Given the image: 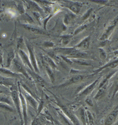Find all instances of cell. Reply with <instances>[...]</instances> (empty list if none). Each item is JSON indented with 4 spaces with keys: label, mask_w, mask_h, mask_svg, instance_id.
Wrapping results in <instances>:
<instances>
[{
    "label": "cell",
    "mask_w": 118,
    "mask_h": 125,
    "mask_svg": "<svg viewBox=\"0 0 118 125\" xmlns=\"http://www.w3.org/2000/svg\"><path fill=\"white\" fill-rule=\"evenodd\" d=\"M11 90V98L12 100L13 104L15 107V109L16 110V112L18 113L20 122H21V125H24V122H23V116L22 114V111H21V101L19 97V92L18 91V90L16 88V86L13 88H12L10 89Z\"/></svg>",
    "instance_id": "1"
},
{
    "label": "cell",
    "mask_w": 118,
    "mask_h": 125,
    "mask_svg": "<svg viewBox=\"0 0 118 125\" xmlns=\"http://www.w3.org/2000/svg\"><path fill=\"white\" fill-rule=\"evenodd\" d=\"M13 62L14 67L18 73H20L23 76H24L27 79L31 81H32L31 77L29 75L27 72V68H26V67L24 66V65L21 62L20 59L19 60V58L18 57L15 58L13 61Z\"/></svg>",
    "instance_id": "2"
},
{
    "label": "cell",
    "mask_w": 118,
    "mask_h": 125,
    "mask_svg": "<svg viewBox=\"0 0 118 125\" xmlns=\"http://www.w3.org/2000/svg\"><path fill=\"white\" fill-rule=\"evenodd\" d=\"M18 84V89L19 91V95L21 101V111L22 114L23 119L24 125H27L28 123V114H27V102L22 93L21 89L20 87V83L19 82H17Z\"/></svg>",
    "instance_id": "3"
},
{
    "label": "cell",
    "mask_w": 118,
    "mask_h": 125,
    "mask_svg": "<svg viewBox=\"0 0 118 125\" xmlns=\"http://www.w3.org/2000/svg\"><path fill=\"white\" fill-rule=\"evenodd\" d=\"M25 45L29 52V59H30V62H31V64L33 66V68L34 70V71L36 73L39 74L40 71L37 64V61L36 60L34 47L32 44H31L30 43L27 42V41L25 42Z\"/></svg>",
    "instance_id": "4"
},
{
    "label": "cell",
    "mask_w": 118,
    "mask_h": 125,
    "mask_svg": "<svg viewBox=\"0 0 118 125\" xmlns=\"http://www.w3.org/2000/svg\"><path fill=\"white\" fill-rule=\"evenodd\" d=\"M56 53H59L67 57L68 58H73V57L79 52L80 51L75 48H56L54 49Z\"/></svg>",
    "instance_id": "5"
},
{
    "label": "cell",
    "mask_w": 118,
    "mask_h": 125,
    "mask_svg": "<svg viewBox=\"0 0 118 125\" xmlns=\"http://www.w3.org/2000/svg\"><path fill=\"white\" fill-rule=\"evenodd\" d=\"M18 55L19 56V57L20 58L22 63L24 65H25V67H26V68L30 69L32 71L35 72L29 57H28L27 54L24 51H23V50H18Z\"/></svg>",
    "instance_id": "6"
},
{
    "label": "cell",
    "mask_w": 118,
    "mask_h": 125,
    "mask_svg": "<svg viewBox=\"0 0 118 125\" xmlns=\"http://www.w3.org/2000/svg\"><path fill=\"white\" fill-rule=\"evenodd\" d=\"M20 25L29 32L36 35H46L47 33L43 30L30 24H21Z\"/></svg>",
    "instance_id": "7"
},
{
    "label": "cell",
    "mask_w": 118,
    "mask_h": 125,
    "mask_svg": "<svg viewBox=\"0 0 118 125\" xmlns=\"http://www.w3.org/2000/svg\"><path fill=\"white\" fill-rule=\"evenodd\" d=\"M21 91H22V94L25 97L27 102H28L29 104H30L31 106V107H32V108H33L35 110H37L39 103L38 101L36 100V99L34 97H33L32 96L29 94L25 92L24 90V91L21 90Z\"/></svg>",
    "instance_id": "8"
},
{
    "label": "cell",
    "mask_w": 118,
    "mask_h": 125,
    "mask_svg": "<svg viewBox=\"0 0 118 125\" xmlns=\"http://www.w3.org/2000/svg\"><path fill=\"white\" fill-rule=\"evenodd\" d=\"M0 75L7 77L16 78H20L22 76L21 74L13 72L8 69L3 67L0 68Z\"/></svg>",
    "instance_id": "9"
},
{
    "label": "cell",
    "mask_w": 118,
    "mask_h": 125,
    "mask_svg": "<svg viewBox=\"0 0 118 125\" xmlns=\"http://www.w3.org/2000/svg\"><path fill=\"white\" fill-rule=\"evenodd\" d=\"M0 85L9 88L16 86L14 80L11 77H7L0 75Z\"/></svg>",
    "instance_id": "10"
},
{
    "label": "cell",
    "mask_w": 118,
    "mask_h": 125,
    "mask_svg": "<svg viewBox=\"0 0 118 125\" xmlns=\"http://www.w3.org/2000/svg\"><path fill=\"white\" fill-rule=\"evenodd\" d=\"M118 21V17L114 19V20L111 23V24L109 25V26L108 27L107 29H106L105 32L103 34V35L102 36V37L100 38V40L104 41L106 39H107L111 35L114 29L115 28V27Z\"/></svg>",
    "instance_id": "11"
},
{
    "label": "cell",
    "mask_w": 118,
    "mask_h": 125,
    "mask_svg": "<svg viewBox=\"0 0 118 125\" xmlns=\"http://www.w3.org/2000/svg\"><path fill=\"white\" fill-rule=\"evenodd\" d=\"M66 2L65 6L69 8L72 11L75 13H78L80 10L82 4L80 3H73L70 1H64Z\"/></svg>",
    "instance_id": "12"
},
{
    "label": "cell",
    "mask_w": 118,
    "mask_h": 125,
    "mask_svg": "<svg viewBox=\"0 0 118 125\" xmlns=\"http://www.w3.org/2000/svg\"><path fill=\"white\" fill-rule=\"evenodd\" d=\"M27 72L30 75V76L31 77L32 81H34L35 82L37 83H45L44 80L42 78L41 76H40L38 73H36V72L34 71H32L30 69L27 68Z\"/></svg>",
    "instance_id": "13"
},
{
    "label": "cell",
    "mask_w": 118,
    "mask_h": 125,
    "mask_svg": "<svg viewBox=\"0 0 118 125\" xmlns=\"http://www.w3.org/2000/svg\"><path fill=\"white\" fill-rule=\"evenodd\" d=\"M83 78V77L82 75H75V76L72 77V78H71L68 81L66 82L65 83L63 84L62 85H61L60 86H59L58 87V88H61V87H63L68 86V85H71V84H73V83H75L81 81Z\"/></svg>",
    "instance_id": "14"
},
{
    "label": "cell",
    "mask_w": 118,
    "mask_h": 125,
    "mask_svg": "<svg viewBox=\"0 0 118 125\" xmlns=\"http://www.w3.org/2000/svg\"><path fill=\"white\" fill-rule=\"evenodd\" d=\"M90 41H91V37L88 36L87 38H85L79 44L76 45L75 47V48L82 49H86L89 47Z\"/></svg>",
    "instance_id": "15"
},
{
    "label": "cell",
    "mask_w": 118,
    "mask_h": 125,
    "mask_svg": "<svg viewBox=\"0 0 118 125\" xmlns=\"http://www.w3.org/2000/svg\"><path fill=\"white\" fill-rule=\"evenodd\" d=\"M28 6L34 10V12H38L40 14L44 12V10L40 7V6L34 1H27Z\"/></svg>",
    "instance_id": "16"
},
{
    "label": "cell",
    "mask_w": 118,
    "mask_h": 125,
    "mask_svg": "<svg viewBox=\"0 0 118 125\" xmlns=\"http://www.w3.org/2000/svg\"><path fill=\"white\" fill-rule=\"evenodd\" d=\"M15 54L14 51L13 50H11L8 54L6 65L5 68L8 69L10 67L12 64V62H13V60L15 59Z\"/></svg>",
    "instance_id": "17"
},
{
    "label": "cell",
    "mask_w": 118,
    "mask_h": 125,
    "mask_svg": "<svg viewBox=\"0 0 118 125\" xmlns=\"http://www.w3.org/2000/svg\"><path fill=\"white\" fill-rule=\"evenodd\" d=\"M42 57L44 62L47 64L51 69H56L57 68V66L55 65V62L50 57L48 56L47 55H44Z\"/></svg>",
    "instance_id": "18"
},
{
    "label": "cell",
    "mask_w": 118,
    "mask_h": 125,
    "mask_svg": "<svg viewBox=\"0 0 118 125\" xmlns=\"http://www.w3.org/2000/svg\"><path fill=\"white\" fill-rule=\"evenodd\" d=\"M0 102L7 104L11 106H12L13 104L12 99H11V98L9 96H8L6 95L0 94Z\"/></svg>",
    "instance_id": "19"
},
{
    "label": "cell",
    "mask_w": 118,
    "mask_h": 125,
    "mask_svg": "<svg viewBox=\"0 0 118 125\" xmlns=\"http://www.w3.org/2000/svg\"><path fill=\"white\" fill-rule=\"evenodd\" d=\"M0 109H2L5 111H9L12 113H15L16 111L13 108L12 106H11L7 104L0 102Z\"/></svg>",
    "instance_id": "20"
},
{
    "label": "cell",
    "mask_w": 118,
    "mask_h": 125,
    "mask_svg": "<svg viewBox=\"0 0 118 125\" xmlns=\"http://www.w3.org/2000/svg\"><path fill=\"white\" fill-rule=\"evenodd\" d=\"M45 64H46L45 65V67L46 72H47L51 81L53 83L55 80V78H54V75L52 71V69L47 64H46L45 62Z\"/></svg>",
    "instance_id": "21"
},
{
    "label": "cell",
    "mask_w": 118,
    "mask_h": 125,
    "mask_svg": "<svg viewBox=\"0 0 118 125\" xmlns=\"http://www.w3.org/2000/svg\"><path fill=\"white\" fill-rule=\"evenodd\" d=\"M24 41L23 38V36H21L17 40V48L18 50H22L24 48Z\"/></svg>",
    "instance_id": "22"
},
{
    "label": "cell",
    "mask_w": 118,
    "mask_h": 125,
    "mask_svg": "<svg viewBox=\"0 0 118 125\" xmlns=\"http://www.w3.org/2000/svg\"><path fill=\"white\" fill-rule=\"evenodd\" d=\"M72 37H73L72 35H66L61 36V38L63 44H64V45H66L67 44H68L71 38H72Z\"/></svg>",
    "instance_id": "23"
},
{
    "label": "cell",
    "mask_w": 118,
    "mask_h": 125,
    "mask_svg": "<svg viewBox=\"0 0 118 125\" xmlns=\"http://www.w3.org/2000/svg\"><path fill=\"white\" fill-rule=\"evenodd\" d=\"M21 18L22 20H25L28 23H30V24H31V23H34V21L32 19V18L31 17V16L26 13H25L23 14H22L21 15Z\"/></svg>",
    "instance_id": "24"
},
{
    "label": "cell",
    "mask_w": 118,
    "mask_h": 125,
    "mask_svg": "<svg viewBox=\"0 0 118 125\" xmlns=\"http://www.w3.org/2000/svg\"><path fill=\"white\" fill-rule=\"evenodd\" d=\"M118 65V60L112 61V62H110V63L108 64L107 65H105V66H104L103 67L101 68L100 69V70H102L103 69H104L105 68H107V67H110V68H114L116 67Z\"/></svg>",
    "instance_id": "25"
},
{
    "label": "cell",
    "mask_w": 118,
    "mask_h": 125,
    "mask_svg": "<svg viewBox=\"0 0 118 125\" xmlns=\"http://www.w3.org/2000/svg\"><path fill=\"white\" fill-rule=\"evenodd\" d=\"M87 54L86 53L79 51L72 59H83L87 57Z\"/></svg>",
    "instance_id": "26"
},
{
    "label": "cell",
    "mask_w": 118,
    "mask_h": 125,
    "mask_svg": "<svg viewBox=\"0 0 118 125\" xmlns=\"http://www.w3.org/2000/svg\"><path fill=\"white\" fill-rule=\"evenodd\" d=\"M87 26L86 25H82V26H81L80 27H78L74 32V35H77L78 33H80L81 32H82V31L85 28H86Z\"/></svg>",
    "instance_id": "27"
},
{
    "label": "cell",
    "mask_w": 118,
    "mask_h": 125,
    "mask_svg": "<svg viewBox=\"0 0 118 125\" xmlns=\"http://www.w3.org/2000/svg\"><path fill=\"white\" fill-rule=\"evenodd\" d=\"M17 9H18L19 12H20V13L21 14V15L25 13V10L24 9V6H23V3H20L18 4V5L17 6Z\"/></svg>",
    "instance_id": "28"
},
{
    "label": "cell",
    "mask_w": 118,
    "mask_h": 125,
    "mask_svg": "<svg viewBox=\"0 0 118 125\" xmlns=\"http://www.w3.org/2000/svg\"><path fill=\"white\" fill-rule=\"evenodd\" d=\"M33 14L35 18H36V20L38 21L39 23L41 22L42 18H41V14L39 12H33Z\"/></svg>",
    "instance_id": "29"
},
{
    "label": "cell",
    "mask_w": 118,
    "mask_h": 125,
    "mask_svg": "<svg viewBox=\"0 0 118 125\" xmlns=\"http://www.w3.org/2000/svg\"><path fill=\"white\" fill-rule=\"evenodd\" d=\"M99 52L100 53V58L102 59H105L106 58V54L104 49L102 48H99Z\"/></svg>",
    "instance_id": "30"
},
{
    "label": "cell",
    "mask_w": 118,
    "mask_h": 125,
    "mask_svg": "<svg viewBox=\"0 0 118 125\" xmlns=\"http://www.w3.org/2000/svg\"><path fill=\"white\" fill-rule=\"evenodd\" d=\"M43 46H44V47H46L50 48V47H54L55 44H54L52 42H44Z\"/></svg>",
    "instance_id": "31"
},
{
    "label": "cell",
    "mask_w": 118,
    "mask_h": 125,
    "mask_svg": "<svg viewBox=\"0 0 118 125\" xmlns=\"http://www.w3.org/2000/svg\"><path fill=\"white\" fill-rule=\"evenodd\" d=\"M92 11V9H90L89 10H88L87 11V12L84 15V16L83 17V20L86 19L88 16H89L91 14Z\"/></svg>",
    "instance_id": "32"
},
{
    "label": "cell",
    "mask_w": 118,
    "mask_h": 125,
    "mask_svg": "<svg viewBox=\"0 0 118 125\" xmlns=\"http://www.w3.org/2000/svg\"><path fill=\"white\" fill-rule=\"evenodd\" d=\"M31 125H41L40 122L38 120V119L35 118L32 121Z\"/></svg>",
    "instance_id": "33"
},
{
    "label": "cell",
    "mask_w": 118,
    "mask_h": 125,
    "mask_svg": "<svg viewBox=\"0 0 118 125\" xmlns=\"http://www.w3.org/2000/svg\"><path fill=\"white\" fill-rule=\"evenodd\" d=\"M3 53L2 51L0 50V65L3 68Z\"/></svg>",
    "instance_id": "34"
},
{
    "label": "cell",
    "mask_w": 118,
    "mask_h": 125,
    "mask_svg": "<svg viewBox=\"0 0 118 125\" xmlns=\"http://www.w3.org/2000/svg\"><path fill=\"white\" fill-rule=\"evenodd\" d=\"M86 102H87L88 104H90V105H92V101L91 100H90V99H88V100H87Z\"/></svg>",
    "instance_id": "35"
}]
</instances>
